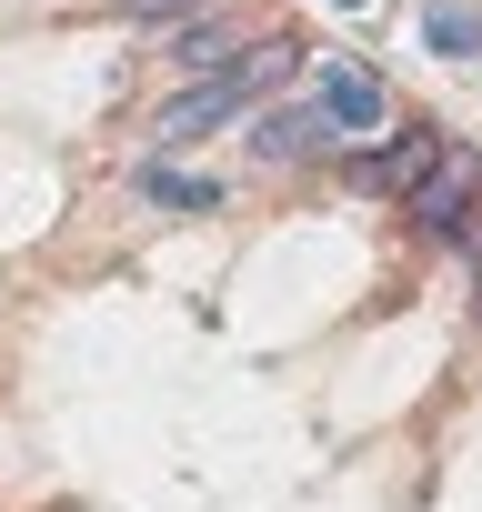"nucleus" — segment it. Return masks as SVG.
Wrapping results in <instances>:
<instances>
[{"label": "nucleus", "mask_w": 482, "mask_h": 512, "mask_svg": "<svg viewBox=\"0 0 482 512\" xmlns=\"http://www.w3.org/2000/svg\"><path fill=\"white\" fill-rule=\"evenodd\" d=\"M121 11H141V21H181L191 0H121Z\"/></svg>", "instance_id": "nucleus-9"}, {"label": "nucleus", "mask_w": 482, "mask_h": 512, "mask_svg": "<svg viewBox=\"0 0 482 512\" xmlns=\"http://www.w3.org/2000/svg\"><path fill=\"white\" fill-rule=\"evenodd\" d=\"M141 201H151V211H221V181H191V171L141 161Z\"/></svg>", "instance_id": "nucleus-7"}, {"label": "nucleus", "mask_w": 482, "mask_h": 512, "mask_svg": "<svg viewBox=\"0 0 482 512\" xmlns=\"http://www.w3.org/2000/svg\"><path fill=\"white\" fill-rule=\"evenodd\" d=\"M241 111H252L241 71H211V81H191L181 101H161V111H151V141H161V151H181V141H201V131H221V121H241Z\"/></svg>", "instance_id": "nucleus-2"}, {"label": "nucleus", "mask_w": 482, "mask_h": 512, "mask_svg": "<svg viewBox=\"0 0 482 512\" xmlns=\"http://www.w3.org/2000/svg\"><path fill=\"white\" fill-rule=\"evenodd\" d=\"M332 131H322V111H262L252 121V151L262 161H302V151H322Z\"/></svg>", "instance_id": "nucleus-5"}, {"label": "nucleus", "mask_w": 482, "mask_h": 512, "mask_svg": "<svg viewBox=\"0 0 482 512\" xmlns=\"http://www.w3.org/2000/svg\"><path fill=\"white\" fill-rule=\"evenodd\" d=\"M472 201H482V161H472V151H432V171L402 191L412 231H432V241H452V231L472 221Z\"/></svg>", "instance_id": "nucleus-1"}, {"label": "nucleus", "mask_w": 482, "mask_h": 512, "mask_svg": "<svg viewBox=\"0 0 482 512\" xmlns=\"http://www.w3.org/2000/svg\"><path fill=\"white\" fill-rule=\"evenodd\" d=\"M322 131L332 141H362V131H392V101L362 61H322Z\"/></svg>", "instance_id": "nucleus-3"}, {"label": "nucleus", "mask_w": 482, "mask_h": 512, "mask_svg": "<svg viewBox=\"0 0 482 512\" xmlns=\"http://www.w3.org/2000/svg\"><path fill=\"white\" fill-rule=\"evenodd\" d=\"M432 151H442V141H432L422 121H402L382 151H362V161H352V181H362V191H412V181L432 171Z\"/></svg>", "instance_id": "nucleus-4"}, {"label": "nucleus", "mask_w": 482, "mask_h": 512, "mask_svg": "<svg viewBox=\"0 0 482 512\" xmlns=\"http://www.w3.org/2000/svg\"><path fill=\"white\" fill-rule=\"evenodd\" d=\"M342 11H362V0H342Z\"/></svg>", "instance_id": "nucleus-10"}, {"label": "nucleus", "mask_w": 482, "mask_h": 512, "mask_svg": "<svg viewBox=\"0 0 482 512\" xmlns=\"http://www.w3.org/2000/svg\"><path fill=\"white\" fill-rule=\"evenodd\" d=\"M171 61H181V71H201V81H211V71H231V31H211V21H191V31H181V41H171Z\"/></svg>", "instance_id": "nucleus-8"}, {"label": "nucleus", "mask_w": 482, "mask_h": 512, "mask_svg": "<svg viewBox=\"0 0 482 512\" xmlns=\"http://www.w3.org/2000/svg\"><path fill=\"white\" fill-rule=\"evenodd\" d=\"M422 41H432L442 61H472V51H482V11H472V0H432V11H422Z\"/></svg>", "instance_id": "nucleus-6"}]
</instances>
